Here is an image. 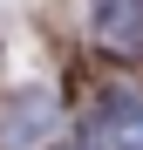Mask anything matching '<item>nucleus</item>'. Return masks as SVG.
I'll use <instances>...</instances> for the list:
<instances>
[{
  "instance_id": "f257e3e1",
  "label": "nucleus",
  "mask_w": 143,
  "mask_h": 150,
  "mask_svg": "<svg viewBox=\"0 0 143 150\" xmlns=\"http://www.w3.org/2000/svg\"><path fill=\"white\" fill-rule=\"evenodd\" d=\"M89 150H143V96H109L89 116Z\"/></svg>"
},
{
  "instance_id": "f03ea898",
  "label": "nucleus",
  "mask_w": 143,
  "mask_h": 150,
  "mask_svg": "<svg viewBox=\"0 0 143 150\" xmlns=\"http://www.w3.org/2000/svg\"><path fill=\"white\" fill-rule=\"evenodd\" d=\"M48 130H55V96H48V89H20L14 109H7V143L27 150V143H41Z\"/></svg>"
},
{
  "instance_id": "7ed1b4c3",
  "label": "nucleus",
  "mask_w": 143,
  "mask_h": 150,
  "mask_svg": "<svg viewBox=\"0 0 143 150\" xmlns=\"http://www.w3.org/2000/svg\"><path fill=\"white\" fill-rule=\"evenodd\" d=\"M95 34L109 48H143V0H95Z\"/></svg>"
}]
</instances>
